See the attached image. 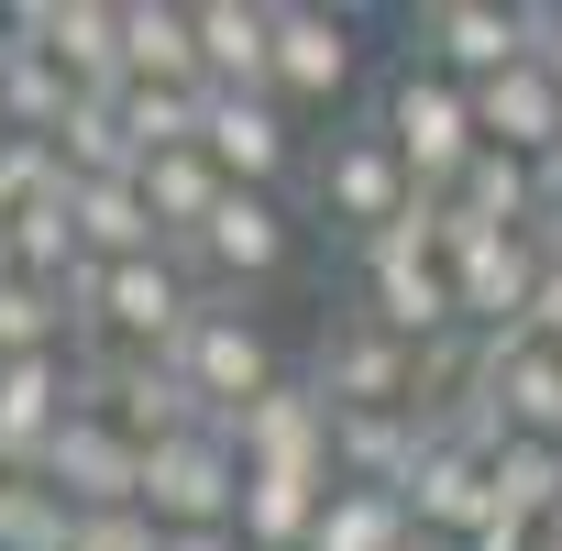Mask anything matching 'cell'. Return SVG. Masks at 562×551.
Here are the masks:
<instances>
[{
    "label": "cell",
    "instance_id": "cell-9",
    "mask_svg": "<svg viewBox=\"0 0 562 551\" xmlns=\"http://www.w3.org/2000/svg\"><path fill=\"white\" fill-rule=\"evenodd\" d=\"M310 386L331 397V419H353V408H408V397H419V342H397L386 321L342 310V321L321 331V353H310Z\"/></svg>",
    "mask_w": 562,
    "mask_h": 551
},
{
    "label": "cell",
    "instance_id": "cell-10",
    "mask_svg": "<svg viewBox=\"0 0 562 551\" xmlns=\"http://www.w3.org/2000/svg\"><path fill=\"white\" fill-rule=\"evenodd\" d=\"M408 518L430 529V540H485L496 529V452L485 441H463V430H430V452L408 463Z\"/></svg>",
    "mask_w": 562,
    "mask_h": 551
},
{
    "label": "cell",
    "instance_id": "cell-16",
    "mask_svg": "<svg viewBox=\"0 0 562 551\" xmlns=\"http://www.w3.org/2000/svg\"><path fill=\"white\" fill-rule=\"evenodd\" d=\"M12 34H23L34 56H56L89 100H111V89H122V0H23Z\"/></svg>",
    "mask_w": 562,
    "mask_h": 551
},
{
    "label": "cell",
    "instance_id": "cell-21",
    "mask_svg": "<svg viewBox=\"0 0 562 551\" xmlns=\"http://www.w3.org/2000/svg\"><path fill=\"white\" fill-rule=\"evenodd\" d=\"M210 89H276V0H199Z\"/></svg>",
    "mask_w": 562,
    "mask_h": 551
},
{
    "label": "cell",
    "instance_id": "cell-15",
    "mask_svg": "<svg viewBox=\"0 0 562 551\" xmlns=\"http://www.w3.org/2000/svg\"><path fill=\"white\" fill-rule=\"evenodd\" d=\"M408 56H430L441 78L485 89V78H507V67L529 56V34H518V12H507V0H430V12L408 23Z\"/></svg>",
    "mask_w": 562,
    "mask_h": 551
},
{
    "label": "cell",
    "instance_id": "cell-31",
    "mask_svg": "<svg viewBox=\"0 0 562 551\" xmlns=\"http://www.w3.org/2000/svg\"><path fill=\"white\" fill-rule=\"evenodd\" d=\"M67 551H166V529H155L144 507H100V518L67 529Z\"/></svg>",
    "mask_w": 562,
    "mask_h": 551
},
{
    "label": "cell",
    "instance_id": "cell-27",
    "mask_svg": "<svg viewBox=\"0 0 562 551\" xmlns=\"http://www.w3.org/2000/svg\"><path fill=\"white\" fill-rule=\"evenodd\" d=\"M408 540H419L408 496H386V485H331V507H321V540H310V551H408Z\"/></svg>",
    "mask_w": 562,
    "mask_h": 551
},
{
    "label": "cell",
    "instance_id": "cell-3",
    "mask_svg": "<svg viewBox=\"0 0 562 551\" xmlns=\"http://www.w3.org/2000/svg\"><path fill=\"white\" fill-rule=\"evenodd\" d=\"M364 321H386L397 342H441L463 331V299H452V265H441V199H419L397 232H375L364 254Z\"/></svg>",
    "mask_w": 562,
    "mask_h": 551
},
{
    "label": "cell",
    "instance_id": "cell-26",
    "mask_svg": "<svg viewBox=\"0 0 562 551\" xmlns=\"http://www.w3.org/2000/svg\"><path fill=\"white\" fill-rule=\"evenodd\" d=\"M78 331V299L45 288V276H12L0 265V364H23V353H67Z\"/></svg>",
    "mask_w": 562,
    "mask_h": 551
},
{
    "label": "cell",
    "instance_id": "cell-4",
    "mask_svg": "<svg viewBox=\"0 0 562 551\" xmlns=\"http://www.w3.org/2000/svg\"><path fill=\"white\" fill-rule=\"evenodd\" d=\"M166 364L188 375V397H199L221 430H243V408H265L276 386H288V364H276V342H265V321H254L243 299H199V321L177 331Z\"/></svg>",
    "mask_w": 562,
    "mask_h": 551
},
{
    "label": "cell",
    "instance_id": "cell-28",
    "mask_svg": "<svg viewBox=\"0 0 562 551\" xmlns=\"http://www.w3.org/2000/svg\"><path fill=\"white\" fill-rule=\"evenodd\" d=\"M496 518H518V529L562 518V441H507L496 452Z\"/></svg>",
    "mask_w": 562,
    "mask_h": 551
},
{
    "label": "cell",
    "instance_id": "cell-17",
    "mask_svg": "<svg viewBox=\"0 0 562 551\" xmlns=\"http://www.w3.org/2000/svg\"><path fill=\"white\" fill-rule=\"evenodd\" d=\"M243 474H321L331 485V397L310 386V375H288L265 408H243Z\"/></svg>",
    "mask_w": 562,
    "mask_h": 551
},
{
    "label": "cell",
    "instance_id": "cell-36",
    "mask_svg": "<svg viewBox=\"0 0 562 551\" xmlns=\"http://www.w3.org/2000/svg\"><path fill=\"white\" fill-rule=\"evenodd\" d=\"M0 485H12V474H0Z\"/></svg>",
    "mask_w": 562,
    "mask_h": 551
},
{
    "label": "cell",
    "instance_id": "cell-23",
    "mask_svg": "<svg viewBox=\"0 0 562 551\" xmlns=\"http://www.w3.org/2000/svg\"><path fill=\"white\" fill-rule=\"evenodd\" d=\"M529 210H540V177H529L518 155H496V144H485V155L463 166V188L441 199L452 232H529Z\"/></svg>",
    "mask_w": 562,
    "mask_h": 551
},
{
    "label": "cell",
    "instance_id": "cell-19",
    "mask_svg": "<svg viewBox=\"0 0 562 551\" xmlns=\"http://www.w3.org/2000/svg\"><path fill=\"white\" fill-rule=\"evenodd\" d=\"M122 89H210L199 56V0H122Z\"/></svg>",
    "mask_w": 562,
    "mask_h": 551
},
{
    "label": "cell",
    "instance_id": "cell-22",
    "mask_svg": "<svg viewBox=\"0 0 562 551\" xmlns=\"http://www.w3.org/2000/svg\"><path fill=\"white\" fill-rule=\"evenodd\" d=\"M331 485L321 474H243V551H310Z\"/></svg>",
    "mask_w": 562,
    "mask_h": 551
},
{
    "label": "cell",
    "instance_id": "cell-12",
    "mask_svg": "<svg viewBox=\"0 0 562 551\" xmlns=\"http://www.w3.org/2000/svg\"><path fill=\"white\" fill-rule=\"evenodd\" d=\"M45 485H56L78 518H100V507H144V441H133L122 419L78 408V419L56 430V452H45Z\"/></svg>",
    "mask_w": 562,
    "mask_h": 551
},
{
    "label": "cell",
    "instance_id": "cell-25",
    "mask_svg": "<svg viewBox=\"0 0 562 551\" xmlns=\"http://www.w3.org/2000/svg\"><path fill=\"white\" fill-rule=\"evenodd\" d=\"M78 243H89V265H133V254H166V232H155V210H144V177L78 188Z\"/></svg>",
    "mask_w": 562,
    "mask_h": 551
},
{
    "label": "cell",
    "instance_id": "cell-7",
    "mask_svg": "<svg viewBox=\"0 0 562 551\" xmlns=\"http://www.w3.org/2000/svg\"><path fill=\"white\" fill-rule=\"evenodd\" d=\"M199 155L232 188H276V199H288V177H310V133L276 89H210L199 100Z\"/></svg>",
    "mask_w": 562,
    "mask_h": 551
},
{
    "label": "cell",
    "instance_id": "cell-24",
    "mask_svg": "<svg viewBox=\"0 0 562 551\" xmlns=\"http://www.w3.org/2000/svg\"><path fill=\"white\" fill-rule=\"evenodd\" d=\"M221 188H232V177H221V166H210L199 144H188V155H155V166H144V210H155L166 254H177V243H199V221L221 210Z\"/></svg>",
    "mask_w": 562,
    "mask_h": 551
},
{
    "label": "cell",
    "instance_id": "cell-8",
    "mask_svg": "<svg viewBox=\"0 0 562 551\" xmlns=\"http://www.w3.org/2000/svg\"><path fill=\"white\" fill-rule=\"evenodd\" d=\"M144 518L177 540V529H243V441L210 419L166 452H144Z\"/></svg>",
    "mask_w": 562,
    "mask_h": 551
},
{
    "label": "cell",
    "instance_id": "cell-11",
    "mask_svg": "<svg viewBox=\"0 0 562 551\" xmlns=\"http://www.w3.org/2000/svg\"><path fill=\"white\" fill-rule=\"evenodd\" d=\"M364 78V23L353 12H276V100L299 122L310 111H342Z\"/></svg>",
    "mask_w": 562,
    "mask_h": 551
},
{
    "label": "cell",
    "instance_id": "cell-1",
    "mask_svg": "<svg viewBox=\"0 0 562 551\" xmlns=\"http://www.w3.org/2000/svg\"><path fill=\"white\" fill-rule=\"evenodd\" d=\"M67 299H78V353H177L210 288L177 254H133V265H78Z\"/></svg>",
    "mask_w": 562,
    "mask_h": 551
},
{
    "label": "cell",
    "instance_id": "cell-20",
    "mask_svg": "<svg viewBox=\"0 0 562 551\" xmlns=\"http://www.w3.org/2000/svg\"><path fill=\"white\" fill-rule=\"evenodd\" d=\"M430 452V430L408 419V408H353V419H331V485H408V463Z\"/></svg>",
    "mask_w": 562,
    "mask_h": 551
},
{
    "label": "cell",
    "instance_id": "cell-18",
    "mask_svg": "<svg viewBox=\"0 0 562 551\" xmlns=\"http://www.w3.org/2000/svg\"><path fill=\"white\" fill-rule=\"evenodd\" d=\"M474 133H485L496 155H518V166H551V155H562V78H551L540 56H518L507 78L474 89Z\"/></svg>",
    "mask_w": 562,
    "mask_h": 551
},
{
    "label": "cell",
    "instance_id": "cell-35",
    "mask_svg": "<svg viewBox=\"0 0 562 551\" xmlns=\"http://www.w3.org/2000/svg\"><path fill=\"white\" fill-rule=\"evenodd\" d=\"M540 67H551V78H562V34H551V56H540Z\"/></svg>",
    "mask_w": 562,
    "mask_h": 551
},
{
    "label": "cell",
    "instance_id": "cell-14",
    "mask_svg": "<svg viewBox=\"0 0 562 551\" xmlns=\"http://www.w3.org/2000/svg\"><path fill=\"white\" fill-rule=\"evenodd\" d=\"M67 419H78V353L0 364V474H45V452H56Z\"/></svg>",
    "mask_w": 562,
    "mask_h": 551
},
{
    "label": "cell",
    "instance_id": "cell-32",
    "mask_svg": "<svg viewBox=\"0 0 562 551\" xmlns=\"http://www.w3.org/2000/svg\"><path fill=\"white\" fill-rule=\"evenodd\" d=\"M518 331H529V342H551V353H562V254H551V265H540V299H529V321H518Z\"/></svg>",
    "mask_w": 562,
    "mask_h": 551
},
{
    "label": "cell",
    "instance_id": "cell-2",
    "mask_svg": "<svg viewBox=\"0 0 562 551\" xmlns=\"http://www.w3.org/2000/svg\"><path fill=\"white\" fill-rule=\"evenodd\" d=\"M375 133L397 144V166L419 177V199H452L463 166L485 155V133H474V89L441 78L430 56H397V67H386V89H375Z\"/></svg>",
    "mask_w": 562,
    "mask_h": 551
},
{
    "label": "cell",
    "instance_id": "cell-6",
    "mask_svg": "<svg viewBox=\"0 0 562 551\" xmlns=\"http://www.w3.org/2000/svg\"><path fill=\"white\" fill-rule=\"evenodd\" d=\"M310 210L364 254L375 232H397V221L419 210V177L397 166V144H386L375 122H353V133H331V144L310 155Z\"/></svg>",
    "mask_w": 562,
    "mask_h": 551
},
{
    "label": "cell",
    "instance_id": "cell-30",
    "mask_svg": "<svg viewBox=\"0 0 562 551\" xmlns=\"http://www.w3.org/2000/svg\"><path fill=\"white\" fill-rule=\"evenodd\" d=\"M67 529H78V507H67L45 474H12V485H0V551H67Z\"/></svg>",
    "mask_w": 562,
    "mask_h": 551
},
{
    "label": "cell",
    "instance_id": "cell-34",
    "mask_svg": "<svg viewBox=\"0 0 562 551\" xmlns=\"http://www.w3.org/2000/svg\"><path fill=\"white\" fill-rule=\"evenodd\" d=\"M408 551H463V540H430V529H419V540H408Z\"/></svg>",
    "mask_w": 562,
    "mask_h": 551
},
{
    "label": "cell",
    "instance_id": "cell-29",
    "mask_svg": "<svg viewBox=\"0 0 562 551\" xmlns=\"http://www.w3.org/2000/svg\"><path fill=\"white\" fill-rule=\"evenodd\" d=\"M199 100H210V89H199ZM199 100H188V89H111V111H122V144H133L144 166L199 144Z\"/></svg>",
    "mask_w": 562,
    "mask_h": 551
},
{
    "label": "cell",
    "instance_id": "cell-5",
    "mask_svg": "<svg viewBox=\"0 0 562 551\" xmlns=\"http://www.w3.org/2000/svg\"><path fill=\"white\" fill-rule=\"evenodd\" d=\"M177 265L210 299H254V288H276L299 265V210L276 188H221V210L199 221V243H177Z\"/></svg>",
    "mask_w": 562,
    "mask_h": 551
},
{
    "label": "cell",
    "instance_id": "cell-33",
    "mask_svg": "<svg viewBox=\"0 0 562 551\" xmlns=\"http://www.w3.org/2000/svg\"><path fill=\"white\" fill-rule=\"evenodd\" d=\"M166 551H243V529H177Z\"/></svg>",
    "mask_w": 562,
    "mask_h": 551
},
{
    "label": "cell",
    "instance_id": "cell-13",
    "mask_svg": "<svg viewBox=\"0 0 562 551\" xmlns=\"http://www.w3.org/2000/svg\"><path fill=\"white\" fill-rule=\"evenodd\" d=\"M507 441H562V353L529 331H485V397H474ZM463 408V419H474Z\"/></svg>",
    "mask_w": 562,
    "mask_h": 551
}]
</instances>
